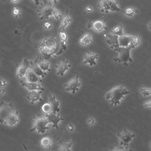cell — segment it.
<instances>
[{
    "label": "cell",
    "mask_w": 151,
    "mask_h": 151,
    "mask_svg": "<svg viewBox=\"0 0 151 151\" xmlns=\"http://www.w3.org/2000/svg\"><path fill=\"white\" fill-rule=\"evenodd\" d=\"M37 46L40 51L42 50H50L55 53V55H60L64 52L62 48L59 38H57L55 36L47 38L40 41Z\"/></svg>",
    "instance_id": "cell-1"
},
{
    "label": "cell",
    "mask_w": 151,
    "mask_h": 151,
    "mask_svg": "<svg viewBox=\"0 0 151 151\" xmlns=\"http://www.w3.org/2000/svg\"><path fill=\"white\" fill-rule=\"evenodd\" d=\"M130 93V91L123 86H116L108 92L105 96V99L111 103V106H117L120 104V100Z\"/></svg>",
    "instance_id": "cell-2"
},
{
    "label": "cell",
    "mask_w": 151,
    "mask_h": 151,
    "mask_svg": "<svg viewBox=\"0 0 151 151\" xmlns=\"http://www.w3.org/2000/svg\"><path fill=\"white\" fill-rule=\"evenodd\" d=\"M33 126L30 130V132L37 131L39 134H45L46 130L50 129L47 125L48 123V120L46 117H43L40 114H38L33 117L32 120Z\"/></svg>",
    "instance_id": "cell-3"
},
{
    "label": "cell",
    "mask_w": 151,
    "mask_h": 151,
    "mask_svg": "<svg viewBox=\"0 0 151 151\" xmlns=\"http://www.w3.org/2000/svg\"><path fill=\"white\" fill-rule=\"evenodd\" d=\"M50 1H43L41 3L40 8L36 10L40 16L39 20H47L50 16H53V10L54 6Z\"/></svg>",
    "instance_id": "cell-4"
},
{
    "label": "cell",
    "mask_w": 151,
    "mask_h": 151,
    "mask_svg": "<svg viewBox=\"0 0 151 151\" xmlns=\"http://www.w3.org/2000/svg\"><path fill=\"white\" fill-rule=\"evenodd\" d=\"M132 49L131 45L128 47H119L116 51L119 52V57L118 58H114L113 60L115 62H118L124 64L126 67L128 66L127 63H132L133 60L131 58L130 52Z\"/></svg>",
    "instance_id": "cell-5"
},
{
    "label": "cell",
    "mask_w": 151,
    "mask_h": 151,
    "mask_svg": "<svg viewBox=\"0 0 151 151\" xmlns=\"http://www.w3.org/2000/svg\"><path fill=\"white\" fill-rule=\"evenodd\" d=\"M14 109V105L12 103H7L2 101L0 103V123L4 124L6 119Z\"/></svg>",
    "instance_id": "cell-6"
},
{
    "label": "cell",
    "mask_w": 151,
    "mask_h": 151,
    "mask_svg": "<svg viewBox=\"0 0 151 151\" xmlns=\"http://www.w3.org/2000/svg\"><path fill=\"white\" fill-rule=\"evenodd\" d=\"M117 134L120 140V146H124V147H129V142H131L133 137H135V134H131L125 128H124L123 132H118Z\"/></svg>",
    "instance_id": "cell-7"
},
{
    "label": "cell",
    "mask_w": 151,
    "mask_h": 151,
    "mask_svg": "<svg viewBox=\"0 0 151 151\" xmlns=\"http://www.w3.org/2000/svg\"><path fill=\"white\" fill-rule=\"evenodd\" d=\"M30 67V61L27 58H24L22 63L17 65V78H22L26 75V73Z\"/></svg>",
    "instance_id": "cell-8"
},
{
    "label": "cell",
    "mask_w": 151,
    "mask_h": 151,
    "mask_svg": "<svg viewBox=\"0 0 151 151\" xmlns=\"http://www.w3.org/2000/svg\"><path fill=\"white\" fill-rule=\"evenodd\" d=\"M81 85V83L79 82V75H76L70 82L64 85V86L65 87V91H71L74 95L76 91H79V88Z\"/></svg>",
    "instance_id": "cell-9"
},
{
    "label": "cell",
    "mask_w": 151,
    "mask_h": 151,
    "mask_svg": "<svg viewBox=\"0 0 151 151\" xmlns=\"http://www.w3.org/2000/svg\"><path fill=\"white\" fill-rule=\"evenodd\" d=\"M98 54L94 53L90 50H87L83 55L84 61L81 63V65H83L87 64H89L91 67L96 65L97 63L95 62V60L98 58Z\"/></svg>",
    "instance_id": "cell-10"
},
{
    "label": "cell",
    "mask_w": 151,
    "mask_h": 151,
    "mask_svg": "<svg viewBox=\"0 0 151 151\" xmlns=\"http://www.w3.org/2000/svg\"><path fill=\"white\" fill-rule=\"evenodd\" d=\"M88 28H92L97 32H101L103 30H106L107 27L104 21L102 20L93 21L89 20L87 24Z\"/></svg>",
    "instance_id": "cell-11"
},
{
    "label": "cell",
    "mask_w": 151,
    "mask_h": 151,
    "mask_svg": "<svg viewBox=\"0 0 151 151\" xmlns=\"http://www.w3.org/2000/svg\"><path fill=\"white\" fill-rule=\"evenodd\" d=\"M45 117L48 120V123H52L53 124L52 127H55L58 129V124L61 120H64L65 119L60 116V114H57L56 113L51 112L49 114H47L45 115Z\"/></svg>",
    "instance_id": "cell-12"
},
{
    "label": "cell",
    "mask_w": 151,
    "mask_h": 151,
    "mask_svg": "<svg viewBox=\"0 0 151 151\" xmlns=\"http://www.w3.org/2000/svg\"><path fill=\"white\" fill-rule=\"evenodd\" d=\"M71 67V65H69V61L66 60L65 58L63 59L61 62H58L55 65V68L58 70L57 73V75L63 76L64 73L67 70H68L69 68Z\"/></svg>",
    "instance_id": "cell-13"
},
{
    "label": "cell",
    "mask_w": 151,
    "mask_h": 151,
    "mask_svg": "<svg viewBox=\"0 0 151 151\" xmlns=\"http://www.w3.org/2000/svg\"><path fill=\"white\" fill-rule=\"evenodd\" d=\"M20 83L22 87L26 88L29 91H35V90H40L45 91V88L41 87L40 83H30L24 82L22 80L20 81Z\"/></svg>",
    "instance_id": "cell-14"
},
{
    "label": "cell",
    "mask_w": 151,
    "mask_h": 151,
    "mask_svg": "<svg viewBox=\"0 0 151 151\" xmlns=\"http://www.w3.org/2000/svg\"><path fill=\"white\" fill-rule=\"evenodd\" d=\"M106 36L108 37V40H107L106 42L107 44L110 46V48L115 51H116L119 47V36L113 34L106 35Z\"/></svg>",
    "instance_id": "cell-15"
},
{
    "label": "cell",
    "mask_w": 151,
    "mask_h": 151,
    "mask_svg": "<svg viewBox=\"0 0 151 151\" xmlns=\"http://www.w3.org/2000/svg\"><path fill=\"white\" fill-rule=\"evenodd\" d=\"M18 122V111L14 109L8 116L4 124L12 127L15 125Z\"/></svg>",
    "instance_id": "cell-16"
},
{
    "label": "cell",
    "mask_w": 151,
    "mask_h": 151,
    "mask_svg": "<svg viewBox=\"0 0 151 151\" xmlns=\"http://www.w3.org/2000/svg\"><path fill=\"white\" fill-rule=\"evenodd\" d=\"M42 92L43 91L40 90L29 91V93L27 95V98L30 101L31 104H33L35 102L37 101L42 102L43 100L41 99L40 96Z\"/></svg>",
    "instance_id": "cell-17"
},
{
    "label": "cell",
    "mask_w": 151,
    "mask_h": 151,
    "mask_svg": "<svg viewBox=\"0 0 151 151\" xmlns=\"http://www.w3.org/2000/svg\"><path fill=\"white\" fill-rule=\"evenodd\" d=\"M34 61L37 64L40 69L44 72H45V71L47 70L49 72L51 71V70L50 69V63L45 60L41 56H38L37 58Z\"/></svg>",
    "instance_id": "cell-18"
},
{
    "label": "cell",
    "mask_w": 151,
    "mask_h": 151,
    "mask_svg": "<svg viewBox=\"0 0 151 151\" xmlns=\"http://www.w3.org/2000/svg\"><path fill=\"white\" fill-rule=\"evenodd\" d=\"M25 77L26 78L27 82L40 83L41 82V78L36 75L30 68L28 69Z\"/></svg>",
    "instance_id": "cell-19"
},
{
    "label": "cell",
    "mask_w": 151,
    "mask_h": 151,
    "mask_svg": "<svg viewBox=\"0 0 151 151\" xmlns=\"http://www.w3.org/2000/svg\"><path fill=\"white\" fill-rule=\"evenodd\" d=\"M132 35H123L122 36H119V46L122 47H128L131 44V41L132 38Z\"/></svg>",
    "instance_id": "cell-20"
},
{
    "label": "cell",
    "mask_w": 151,
    "mask_h": 151,
    "mask_svg": "<svg viewBox=\"0 0 151 151\" xmlns=\"http://www.w3.org/2000/svg\"><path fill=\"white\" fill-rule=\"evenodd\" d=\"M30 68L31 69L36 75L38 76L39 77L41 78H43L45 76L47 75V73L44 72L41 69H40V67L36 63L33 61H30Z\"/></svg>",
    "instance_id": "cell-21"
},
{
    "label": "cell",
    "mask_w": 151,
    "mask_h": 151,
    "mask_svg": "<svg viewBox=\"0 0 151 151\" xmlns=\"http://www.w3.org/2000/svg\"><path fill=\"white\" fill-rule=\"evenodd\" d=\"M48 102L52 105V112L56 113L59 112L60 111V108H59L60 102L56 100L55 96H52V95H48Z\"/></svg>",
    "instance_id": "cell-22"
},
{
    "label": "cell",
    "mask_w": 151,
    "mask_h": 151,
    "mask_svg": "<svg viewBox=\"0 0 151 151\" xmlns=\"http://www.w3.org/2000/svg\"><path fill=\"white\" fill-rule=\"evenodd\" d=\"M97 7L100 12L108 13L110 11V7L108 4L107 1L102 0L100 1L97 4Z\"/></svg>",
    "instance_id": "cell-23"
},
{
    "label": "cell",
    "mask_w": 151,
    "mask_h": 151,
    "mask_svg": "<svg viewBox=\"0 0 151 151\" xmlns=\"http://www.w3.org/2000/svg\"><path fill=\"white\" fill-rule=\"evenodd\" d=\"M72 21V19H70L69 16V9L68 8H66L65 14L64 16V19L62 20V24L60 25V27L59 29L60 31H65V29L66 26L69 24V23Z\"/></svg>",
    "instance_id": "cell-24"
},
{
    "label": "cell",
    "mask_w": 151,
    "mask_h": 151,
    "mask_svg": "<svg viewBox=\"0 0 151 151\" xmlns=\"http://www.w3.org/2000/svg\"><path fill=\"white\" fill-rule=\"evenodd\" d=\"M59 40L60 41V44L62 45V47L64 51L67 50V40L68 39V35L65 31H60L59 30Z\"/></svg>",
    "instance_id": "cell-25"
},
{
    "label": "cell",
    "mask_w": 151,
    "mask_h": 151,
    "mask_svg": "<svg viewBox=\"0 0 151 151\" xmlns=\"http://www.w3.org/2000/svg\"><path fill=\"white\" fill-rule=\"evenodd\" d=\"M93 42L91 39V35L90 33H85L80 40V42L83 45H86L88 43Z\"/></svg>",
    "instance_id": "cell-26"
},
{
    "label": "cell",
    "mask_w": 151,
    "mask_h": 151,
    "mask_svg": "<svg viewBox=\"0 0 151 151\" xmlns=\"http://www.w3.org/2000/svg\"><path fill=\"white\" fill-rule=\"evenodd\" d=\"M123 25L122 24H119L114 27V28L112 30L111 34L116 35L119 36H121L124 35L123 31Z\"/></svg>",
    "instance_id": "cell-27"
},
{
    "label": "cell",
    "mask_w": 151,
    "mask_h": 151,
    "mask_svg": "<svg viewBox=\"0 0 151 151\" xmlns=\"http://www.w3.org/2000/svg\"><path fill=\"white\" fill-rule=\"evenodd\" d=\"M51 143H52V138L50 136L43 137L40 142V145L41 146L47 148H50Z\"/></svg>",
    "instance_id": "cell-28"
},
{
    "label": "cell",
    "mask_w": 151,
    "mask_h": 151,
    "mask_svg": "<svg viewBox=\"0 0 151 151\" xmlns=\"http://www.w3.org/2000/svg\"><path fill=\"white\" fill-rule=\"evenodd\" d=\"M107 2L110 7V11H111V12H121V9L118 7L115 1L108 0L107 1Z\"/></svg>",
    "instance_id": "cell-29"
},
{
    "label": "cell",
    "mask_w": 151,
    "mask_h": 151,
    "mask_svg": "<svg viewBox=\"0 0 151 151\" xmlns=\"http://www.w3.org/2000/svg\"><path fill=\"white\" fill-rule=\"evenodd\" d=\"M139 10L137 9L132 8H128L124 10V14L129 17H132L134 14L139 13Z\"/></svg>",
    "instance_id": "cell-30"
},
{
    "label": "cell",
    "mask_w": 151,
    "mask_h": 151,
    "mask_svg": "<svg viewBox=\"0 0 151 151\" xmlns=\"http://www.w3.org/2000/svg\"><path fill=\"white\" fill-rule=\"evenodd\" d=\"M60 147L58 151H71L70 148L73 145L72 142H63L60 141Z\"/></svg>",
    "instance_id": "cell-31"
},
{
    "label": "cell",
    "mask_w": 151,
    "mask_h": 151,
    "mask_svg": "<svg viewBox=\"0 0 151 151\" xmlns=\"http://www.w3.org/2000/svg\"><path fill=\"white\" fill-rule=\"evenodd\" d=\"M140 37L141 35H137V36H134V35H132L130 44L132 48H135L140 44Z\"/></svg>",
    "instance_id": "cell-32"
},
{
    "label": "cell",
    "mask_w": 151,
    "mask_h": 151,
    "mask_svg": "<svg viewBox=\"0 0 151 151\" xmlns=\"http://www.w3.org/2000/svg\"><path fill=\"white\" fill-rule=\"evenodd\" d=\"M41 109L44 113L47 114L52 112V105L49 102H46L43 104V105L41 107Z\"/></svg>",
    "instance_id": "cell-33"
},
{
    "label": "cell",
    "mask_w": 151,
    "mask_h": 151,
    "mask_svg": "<svg viewBox=\"0 0 151 151\" xmlns=\"http://www.w3.org/2000/svg\"><path fill=\"white\" fill-rule=\"evenodd\" d=\"M140 92L144 97L149 96L151 94V88H147L142 86L140 89Z\"/></svg>",
    "instance_id": "cell-34"
},
{
    "label": "cell",
    "mask_w": 151,
    "mask_h": 151,
    "mask_svg": "<svg viewBox=\"0 0 151 151\" xmlns=\"http://www.w3.org/2000/svg\"><path fill=\"white\" fill-rule=\"evenodd\" d=\"M53 16H55V19H57V20H58L59 19H60L61 20L62 19V15H60V12L58 10L55 9V7H54L53 10Z\"/></svg>",
    "instance_id": "cell-35"
},
{
    "label": "cell",
    "mask_w": 151,
    "mask_h": 151,
    "mask_svg": "<svg viewBox=\"0 0 151 151\" xmlns=\"http://www.w3.org/2000/svg\"><path fill=\"white\" fill-rule=\"evenodd\" d=\"M13 14L15 16L16 18H17L18 17L20 16V10L17 7L14 6L13 8Z\"/></svg>",
    "instance_id": "cell-36"
},
{
    "label": "cell",
    "mask_w": 151,
    "mask_h": 151,
    "mask_svg": "<svg viewBox=\"0 0 151 151\" xmlns=\"http://www.w3.org/2000/svg\"><path fill=\"white\" fill-rule=\"evenodd\" d=\"M8 81L2 78V77H0V86L4 87L6 86L8 84Z\"/></svg>",
    "instance_id": "cell-37"
},
{
    "label": "cell",
    "mask_w": 151,
    "mask_h": 151,
    "mask_svg": "<svg viewBox=\"0 0 151 151\" xmlns=\"http://www.w3.org/2000/svg\"><path fill=\"white\" fill-rule=\"evenodd\" d=\"M44 27H45L46 29H50L52 27V24L50 22H47L45 23L44 24Z\"/></svg>",
    "instance_id": "cell-38"
},
{
    "label": "cell",
    "mask_w": 151,
    "mask_h": 151,
    "mask_svg": "<svg viewBox=\"0 0 151 151\" xmlns=\"http://www.w3.org/2000/svg\"><path fill=\"white\" fill-rule=\"evenodd\" d=\"M88 124H90V125H93V124H94V119L93 118L90 117V118L88 119Z\"/></svg>",
    "instance_id": "cell-39"
},
{
    "label": "cell",
    "mask_w": 151,
    "mask_h": 151,
    "mask_svg": "<svg viewBox=\"0 0 151 151\" xmlns=\"http://www.w3.org/2000/svg\"><path fill=\"white\" fill-rule=\"evenodd\" d=\"M151 100L145 102L144 103V107L145 108L147 107H150L151 106Z\"/></svg>",
    "instance_id": "cell-40"
},
{
    "label": "cell",
    "mask_w": 151,
    "mask_h": 151,
    "mask_svg": "<svg viewBox=\"0 0 151 151\" xmlns=\"http://www.w3.org/2000/svg\"><path fill=\"white\" fill-rule=\"evenodd\" d=\"M86 11L88 12H91L93 11L94 9L90 6H87L86 7Z\"/></svg>",
    "instance_id": "cell-41"
},
{
    "label": "cell",
    "mask_w": 151,
    "mask_h": 151,
    "mask_svg": "<svg viewBox=\"0 0 151 151\" xmlns=\"http://www.w3.org/2000/svg\"><path fill=\"white\" fill-rule=\"evenodd\" d=\"M68 129H69V131L70 132H73L74 131V125H72V124H70L69 125H68Z\"/></svg>",
    "instance_id": "cell-42"
},
{
    "label": "cell",
    "mask_w": 151,
    "mask_h": 151,
    "mask_svg": "<svg viewBox=\"0 0 151 151\" xmlns=\"http://www.w3.org/2000/svg\"><path fill=\"white\" fill-rule=\"evenodd\" d=\"M110 151H119V147L117 148H114L113 146H111L110 148Z\"/></svg>",
    "instance_id": "cell-43"
},
{
    "label": "cell",
    "mask_w": 151,
    "mask_h": 151,
    "mask_svg": "<svg viewBox=\"0 0 151 151\" xmlns=\"http://www.w3.org/2000/svg\"><path fill=\"white\" fill-rule=\"evenodd\" d=\"M5 92V89H3V88H2V89H0V96H2V95H3Z\"/></svg>",
    "instance_id": "cell-44"
},
{
    "label": "cell",
    "mask_w": 151,
    "mask_h": 151,
    "mask_svg": "<svg viewBox=\"0 0 151 151\" xmlns=\"http://www.w3.org/2000/svg\"><path fill=\"white\" fill-rule=\"evenodd\" d=\"M23 147H24V149L26 151H29V150L28 149L27 147H26V146L24 144H23Z\"/></svg>",
    "instance_id": "cell-45"
},
{
    "label": "cell",
    "mask_w": 151,
    "mask_h": 151,
    "mask_svg": "<svg viewBox=\"0 0 151 151\" xmlns=\"http://www.w3.org/2000/svg\"><path fill=\"white\" fill-rule=\"evenodd\" d=\"M14 33L15 35H18V33H19V31H18L17 30H15Z\"/></svg>",
    "instance_id": "cell-46"
},
{
    "label": "cell",
    "mask_w": 151,
    "mask_h": 151,
    "mask_svg": "<svg viewBox=\"0 0 151 151\" xmlns=\"http://www.w3.org/2000/svg\"><path fill=\"white\" fill-rule=\"evenodd\" d=\"M10 2H19V0H11V1H9Z\"/></svg>",
    "instance_id": "cell-47"
},
{
    "label": "cell",
    "mask_w": 151,
    "mask_h": 151,
    "mask_svg": "<svg viewBox=\"0 0 151 151\" xmlns=\"http://www.w3.org/2000/svg\"><path fill=\"white\" fill-rule=\"evenodd\" d=\"M150 27V30H151V22H150V26H149V27Z\"/></svg>",
    "instance_id": "cell-48"
},
{
    "label": "cell",
    "mask_w": 151,
    "mask_h": 151,
    "mask_svg": "<svg viewBox=\"0 0 151 151\" xmlns=\"http://www.w3.org/2000/svg\"><path fill=\"white\" fill-rule=\"evenodd\" d=\"M1 4H2V3H1V2H0V5H1Z\"/></svg>",
    "instance_id": "cell-49"
}]
</instances>
